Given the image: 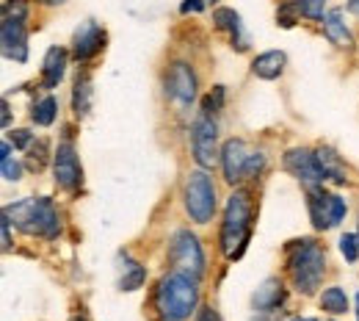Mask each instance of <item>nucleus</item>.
<instances>
[{"mask_svg":"<svg viewBox=\"0 0 359 321\" xmlns=\"http://www.w3.org/2000/svg\"><path fill=\"white\" fill-rule=\"evenodd\" d=\"M252 219H255V205H252V194L246 188H235L226 199L224 222L219 232V247L226 261H238L252 238Z\"/></svg>","mask_w":359,"mask_h":321,"instance_id":"f257e3e1","label":"nucleus"},{"mask_svg":"<svg viewBox=\"0 0 359 321\" xmlns=\"http://www.w3.org/2000/svg\"><path fill=\"white\" fill-rule=\"evenodd\" d=\"M285 255H287V275L293 288L304 296H313L326 275V249L315 238H299L287 244Z\"/></svg>","mask_w":359,"mask_h":321,"instance_id":"f03ea898","label":"nucleus"},{"mask_svg":"<svg viewBox=\"0 0 359 321\" xmlns=\"http://www.w3.org/2000/svg\"><path fill=\"white\" fill-rule=\"evenodd\" d=\"M3 216L14 228L22 230L25 235H36V238H45V241L58 238V232H61L58 208L47 197H28V199H20L14 205H6Z\"/></svg>","mask_w":359,"mask_h":321,"instance_id":"7ed1b4c3","label":"nucleus"},{"mask_svg":"<svg viewBox=\"0 0 359 321\" xmlns=\"http://www.w3.org/2000/svg\"><path fill=\"white\" fill-rule=\"evenodd\" d=\"M199 280L188 275H180L172 272L158 282V291H155V308L161 310V316L166 321H182L188 319L191 313H196V305H199V288H196Z\"/></svg>","mask_w":359,"mask_h":321,"instance_id":"20e7f679","label":"nucleus"},{"mask_svg":"<svg viewBox=\"0 0 359 321\" xmlns=\"http://www.w3.org/2000/svg\"><path fill=\"white\" fill-rule=\"evenodd\" d=\"M222 169L229 185L257 181L266 169V155L255 152L243 138H229L222 147Z\"/></svg>","mask_w":359,"mask_h":321,"instance_id":"39448f33","label":"nucleus"},{"mask_svg":"<svg viewBox=\"0 0 359 321\" xmlns=\"http://www.w3.org/2000/svg\"><path fill=\"white\" fill-rule=\"evenodd\" d=\"M182 202H185V214L191 216V222H196V225L213 222V214H216V185H213V178L208 175V169L188 172L185 183H182Z\"/></svg>","mask_w":359,"mask_h":321,"instance_id":"423d86ee","label":"nucleus"},{"mask_svg":"<svg viewBox=\"0 0 359 321\" xmlns=\"http://www.w3.org/2000/svg\"><path fill=\"white\" fill-rule=\"evenodd\" d=\"M169 266L172 272L188 275L194 280L205 275V249L191 230H177L169 241Z\"/></svg>","mask_w":359,"mask_h":321,"instance_id":"0eeeda50","label":"nucleus"},{"mask_svg":"<svg viewBox=\"0 0 359 321\" xmlns=\"http://www.w3.org/2000/svg\"><path fill=\"white\" fill-rule=\"evenodd\" d=\"M307 211H310V219H313L315 230H332L337 228L343 219H346V199L326 191L323 185H307Z\"/></svg>","mask_w":359,"mask_h":321,"instance_id":"6e6552de","label":"nucleus"},{"mask_svg":"<svg viewBox=\"0 0 359 321\" xmlns=\"http://www.w3.org/2000/svg\"><path fill=\"white\" fill-rule=\"evenodd\" d=\"M191 147H194V158L199 164V169H210L216 166V161H222V147H219V125L213 117L199 114L194 128H191Z\"/></svg>","mask_w":359,"mask_h":321,"instance_id":"1a4fd4ad","label":"nucleus"},{"mask_svg":"<svg viewBox=\"0 0 359 321\" xmlns=\"http://www.w3.org/2000/svg\"><path fill=\"white\" fill-rule=\"evenodd\" d=\"M53 175H55V185L61 191H81L83 185V166L78 158V150L72 141H61L58 150L53 152Z\"/></svg>","mask_w":359,"mask_h":321,"instance_id":"9d476101","label":"nucleus"},{"mask_svg":"<svg viewBox=\"0 0 359 321\" xmlns=\"http://www.w3.org/2000/svg\"><path fill=\"white\" fill-rule=\"evenodd\" d=\"M282 164H285V169H287L299 183L318 185V183H323V181H326V178H323V169H320V164H318L315 150H307V147H293V150H287V152H285Z\"/></svg>","mask_w":359,"mask_h":321,"instance_id":"9b49d317","label":"nucleus"},{"mask_svg":"<svg viewBox=\"0 0 359 321\" xmlns=\"http://www.w3.org/2000/svg\"><path fill=\"white\" fill-rule=\"evenodd\" d=\"M196 72L191 64L175 61L166 72V94L177 103V105H191L196 100Z\"/></svg>","mask_w":359,"mask_h":321,"instance_id":"f8f14e48","label":"nucleus"},{"mask_svg":"<svg viewBox=\"0 0 359 321\" xmlns=\"http://www.w3.org/2000/svg\"><path fill=\"white\" fill-rule=\"evenodd\" d=\"M105 42H108L105 28L100 22H94V20H86L75 31V37H72V55H75V61H91L97 53H102Z\"/></svg>","mask_w":359,"mask_h":321,"instance_id":"ddd939ff","label":"nucleus"},{"mask_svg":"<svg viewBox=\"0 0 359 321\" xmlns=\"http://www.w3.org/2000/svg\"><path fill=\"white\" fill-rule=\"evenodd\" d=\"M0 45H3V55L8 61H28V28L22 20H3L0 25Z\"/></svg>","mask_w":359,"mask_h":321,"instance_id":"4468645a","label":"nucleus"},{"mask_svg":"<svg viewBox=\"0 0 359 321\" xmlns=\"http://www.w3.org/2000/svg\"><path fill=\"white\" fill-rule=\"evenodd\" d=\"M213 22H216L219 31H224L226 37H229L232 50H238V53L249 50V34H246V28H243V22H241V14H238L235 8L219 6V8L213 11Z\"/></svg>","mask_w":359,"mask_h":321,"instance_id":"2eb2a0df","label":"nucleus"},{"mask_svg":"<svg viewBox=\"0 0 359 321\" xmlns=\"http://www.w3.org/2000/svg\"><path fill=\"white\" fill-rule=\"evenodd\" d=\"M67 61H69V53L64 47L53 45L45 53V61H42V84L45 89H55L64 75H67Z\"/></svg>","mask_w":359,"mask_h":321,"instance_id":"dca6fc26","label":"nucleus"},{"mask_svg":"<svg viewBox=\"0 0 359 321\" xmlns=\"http://www.w3.org/2000/svg\"><path fill=\"white\" fill-rule=\"evenodd\" d=\"M323 34L326 39L340 50H351L354 47V34L348 31V25L343 22V11L340 8H332L323 14Z\"/></svg>","mask_w":359,"mask_h":321,"instance_id":"f3484780","label":"nucleus"},{"mask_svg":"<svg viewBox=\"0 0 359 321\" xmlns=\"http://www.w3.org/2000/svg\"><path fill=\"white\" fill-rule=\"evenodd\" d=\"M116 272H119V291H138L144 282H147V269L133 261L128 252H119L116 258Z\"/></svg>","mask_w":359,"mask_h":321,"instance_id":"a211bd4d","label":"nucleus"},{"mask_svg":"<svg viewBox=\"0 0 359 321\" xmlns=\"http://www.w3.org/2000/svg\"><path fill=\"white\" fill-rule=\"evenodd\" d=\"M285 296H287V291H285V285L276 280V277H269L257 291H255V296H252V305H255V310H263V313H271V310H276L279 305H285Z\"/></svg>","mask_w":359,"mask_h":321,"instance_id":"6ab92c4d","label":"nucleus"},{"mask_svg":"<svg viewBox=\"0 0 359 321\" xmlns=\"http://www.w3.org/2000/svg\"><path fill=\"white\" fill-rule=\"evenodd\" d=\"M285 64H287V55L282 50H266L252 61V72L260 81H276L285 72Z\"/></svg>","mask_w":359,"mask_h":321,"instance_id":"aec40b11","label":"nucleus"},{"mask_svg":"<svg viewBox=\"0 0 359 321\" xmlns=\"http://www.w3.org/2000/svg\"><path fill=\"white\" fill-rule=\"evenodd\" d=\"M315 155H318V164H320V169H323V178H326V181H332V183H337V185L348 183L346 166H343L340 155H337L332 147H318V150H315Z\"/></svg>","mask_w":359,"mask_h":321,"instance_id":"412c9836","label":"nucleus"},{"mask_svg":"<svg viewBox=\"0 0 359 321\" xmlns=\"http://www.w3.org/2000/svg\"><path fill=\"white\" fill-rule=\"evenodd\" d=\"M72 111H75V117H89V111H91L89 72H78V78H75V89H72Z\"/></svg>","mask_w":359,"mask_h":321,"instance_id":"4be33fe9","label":"nucleus"},{"mask_svg":"<svg viewBox=\"0 0 359 321\" xmlns=\"http://www.w3.org/2000/svg\"><path fill=\"white\" fill-rule=\"evenodd\" d=\"M55 117H58V100H55L53 94L36 100L34 108H31V119H34V125H39V128H50V125L55 122Z\"/></svg>","mask_w":359,"mask_h":321,"instance_id":"5701e85b","label":"nucleus"},{"mask_svg":"<svg viewBox=\"0 0 359 321\" xmlns=\"http://www.w3.org/2000/svg\"><path fill=\"white\" fill-rule=\"evenodd\" d=\"M320 308H323L326 313H332V316H343V313L348 310V296H346V291H343L340 285L326 288V291L320 294Z\"/></svg>","mask_w":359,"mask_h":321,"instance_id":"b1692460","label":"nucleus"},{"mask_svg":"<svg viewBox=\"0 0 359 321\" xmlns=\"http://www.w3.org/2000/svg\"><path fill=\"white\" fill-rule=\"evenodd\" d=\"M0 172H3V178H6L8 183H17V181L22 178V164L14 161V155H11V141H3V147H0Z\"/></svg>","mask_w":359,"mask_h":321,"instance_id":"393cba45","label":"nucleus"},{"mask_svg":"<svg viewBox=\"0 0 359 321\" xmlns=\"http://www.w3.org/2000/svg\"><path fill=\"white\" fill-rule=\"evenodd\" d=\"M45 164H47V141L39 138L36 144L28 147V169H31V172H42Z\"/></svg>","mask_w":359,"mask_h":321,"instance_id":"a878e982","label":"nucleus"},{"mask_svg":"<svg viewBox=\"0 0 359 321\" xmlns=\"http://www.w3.org/2000/svg\"><path fill=\"white\" fill-rule=\"evenodd\" d=\"M340 252L348 263H357L359 261V232H343L340 235Z\"/></svg>","mask_w":359,"mask_h":321,"instance_id":"bb28decb","label":"nucleus"},{"mask_svg":"<svg viewBox=\"0 0 359 321\" xmlns=\"http://www.w3.org/2000/svg\"><path fill=\"white\" fill-rule=\"evenodd\" d=\"M299 14L307 17V20H323V11H326V0H293Z\"/></svg>","mask_w":359,"mask_h":321,"instance_id":"cd10ccee","label":"nucleus"},{"mask_svg":"<svg viewBox=\"0 0 359 321\" xmlns=\"http://www.w3.org/2000/svg\"><path fill=\"white\" fill-rule=\"evenodd\" d=\"M222 105H224V86H216L213 92L208 94L205 100H202V114H208V117H216L219 111H222Z\"/></svg>","mask_w":359,"mask_h":321,"instance_id":"c85d7f7f","label":"nucleus"},{"mask_svg":"<svg viewBox=\"0 0 359 321\" xmlns=\"http://www.w3.org/2000/svg\"><path fill=\"white\" fill-rule=\"evenodd\" d=\"M28 17V3L25 0H3V20H22Z\"/></svg>","mask_w":359,"mask_h":321,"instance_id":"c756f323","label":"nucleus"},{"mask_svg":"<svg viewBox=\"0 0 359 321\" xmlns=\"http://www.w3.org/2000/svg\"><path fill=\"white\" fill-rule=\"evenodd\" d=\"M299 17H302V14H299L296 3H285V6L276 11V20H279V25H285V28L296 25V20H299Z\"/></svg>","mask_w":359,"mask_h":321,"instance_id":"7c9ffc66","label":"nucleus"},{"mask_svg":"<svg viewBox=\"0 0 359 321\" xmlns=\"http://www.w3.org/2000/svg\"><path fill=\"white\" fill-rule=\"evenodd\" d=\"M11 144H14L17 150H28V147L34 144V136H31L28 131H14V133H11Z\"/></svg>","mask_w":359,"mask_h":321,"instance_id":"2f4dec72","label":"nucleus"},{"mask_svg":"<svg viewBox=\"0 0 359 321\" xmlns=\"http://www.w3.org/2000/svg\"><path fill=\"white\" fill-rule=\"evenodd\" d=\"M202 8H205V0H185V3L180 6L182 14H196V11H202Z\"/></svg>","mask_w":359,"mask_h":321,"instance_id":"473e14b6","label":"nucleus"},{"mask_svg":"<svg viewBox=\"0 0 359 321\" xmlns=\"http://www.w3.org/2000/svg\"><path fill=\"white\" fill-rule=\"evenodd\" d=\"M0 228H3V249L8 252L11 249V222L3 216V222H0Z\"/></svg>","mask_w":359,"mask_h":321,"instance_id":"72a5a7b5","label":"nucleus"},{"mask_svg":"<svg viewBox=\"0 0 359 321\" xmlns=\"http://www.w3.org/2000/svg\"><path fill=\"white\" fill-rule=\"evenodd\" d=\"M196 321H222V316H219L213 308H202L199 316H196Z\"/></svg>","mask_w":359,"mask_h":321,"instance_id":"f704fd0d","label":"nucleus"},{"mask_svg":"<svg viewBox=\"0 0 359 321\" xmlns=\"http://www.w3.org/2000/svg\"><path fill=\"white\" fill-rule=\"evenodd\" d=\"M8 119H11V111H8V100H3V128H8Z\"/></svg>","mask_w":359,"mask_h":321,"instance_id":"c9c22d12","label":"nucleus"},{"mask_svg":"<svg viewBox=\"0 0 359 321\" xmlns=\"http://www.w3.org/2000/svg\"><path fill=\"white\" fill-rule=\"evenodd\" d=\"M348 8H351V11H357V14H359V0H351V3H348Z\"/></svg>","mask_w":359,"mask_h":321,"instance_id":"e433bc0d","label":"nucleus"},{"mask_svg":"<svg viewBox=\"0 0 359 321\" xmlns=\"http://www.w3.org/2000/svg\"><path fill=\"white\" fill-rule=\"evenodd\" d=\"M293 321H315V319H310V316H299V319H293Z\"/></svg>","mask_w":359,"mask_h":321,"instance_id":"4c0bfd02","label":"nucleus"},{"mask_svg":"<svg viewBox=\"0 0 359 321\" xmlns=\"http://www.w3.org/2000/svg\"><path fill=\"white\" fill-rule=\"evenodd\" d=\"M45 3H67V0H45Z\"/></svg>","mask_w":359,"mask_h":321,"instance_id":"58836bf2","label":"nucleus"},{"mask_svg":"<svg viewBox=\"0 0 359 321\" xmlns=\"http://www.w3.org/2000/svg\"><path fill=\"white\" fill-rule=\"evenodd\" d=\"M357 321H359V294H357Z\"/></svg>","mask_w":359,"mask_h":321,"instance_id":"ea45409f","label":"nucleus"},{"mask_svg":"<svg viewBox=\"0 0 359 321\" xmlns=\"http://www.w3.org/2000/svg\"><path fill=\"white\" fill-rule=\"evenodd\" d=\"M213 3H216V0H213Z\"/></svg>","mask_w":359,"mask_h":321,"instance_id":"a19ab883","label":"nucleus"}]
</instances>
